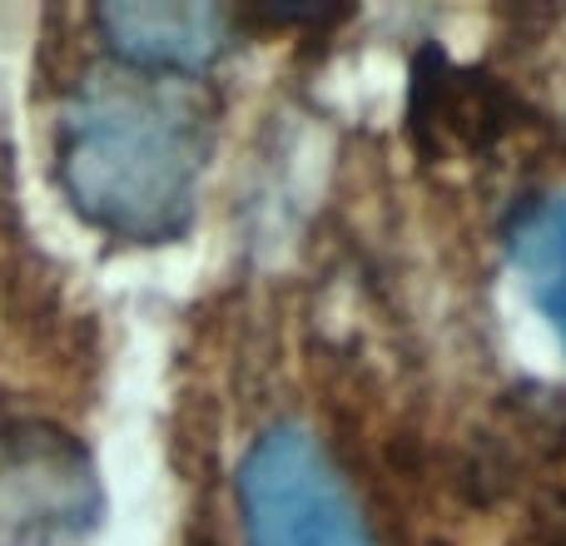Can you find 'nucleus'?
<instances>
[{"label":"nucleus","mask_w":566,"mask_h":546,"mask_svg":"<svg viewBox=\"0 0 566 546\" xmlns=\"http://www.w3.org/2000/svg\"><path fill=\"white\" fill-rule=\"evenodd\" d=\"M507 249L532 303L552 323V333L566 343V199L547 195L522 204L507 224Z\"/></svg>","instance_id":"5"},{"label":"nucleus","mask_w":566,"mask_h":546,"mask_svg":"<svg viewBox=\"0 0 566 546\" xmlns=\"http://www.w3.org/2000/svg\"><path fill=\"white\" fill-rule=\"evenodd\" d=\"M239 517L249 546H373L328 452L293 422L244 452Z\"/></svg>","instance_id":"2"},{"label":"nucleus","mask_w":566,"mask_h":546,"mask_svg":"<svg viewBox=\"0 0 566 546\" xmlns=\"http://www.w3.org/2000/svg\"><path fill=\"white\" fill-rule=\"evenodd\" d=\"M105 45L139 75H185L205 70L239 40L234 10L195 0H125L95 10Z\"/></svg>","instance_id":"4"},{"label":"nucleus","mask_w":566,"mask_h":546,"mask_svg":"<svg viewBox=\"0 0 566 546\" xmlns=\"http://www.w3.org/2000/svg\"><path fill=\"white\" fill-rule=\"evenodd\" d=\"M105 512L95 462L55 428L0 432V546H70Z\"/></svg>","instance_id":"3"},{"label":"nucleus","mask_w":566,"mask_h":546,"mask_svg":"<svg viewBox=\"0 0 566 546\" xmlns=\"http://www.w3.org/2000/svg\"><path fill=\"white\" fill-rule=\"evenodd\" d=\"M209 165L205 105L165 80H99L60 115L55 169L65 199L129 244H169L189 229Z\"/></svg>","instance_id":"1"}]
</instances>
